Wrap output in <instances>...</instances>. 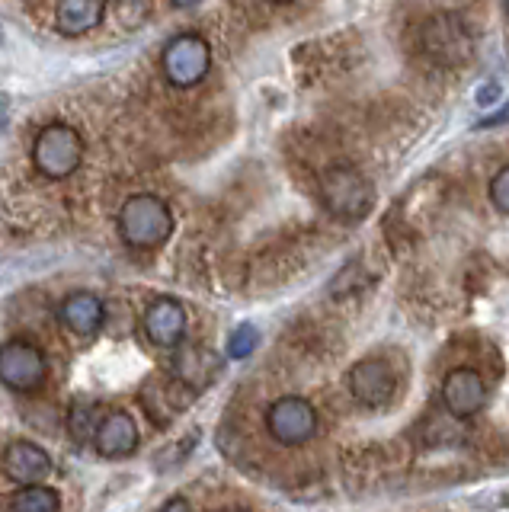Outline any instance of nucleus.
Returning a JSON list of instances; mask_svg holds the SVG:
<instances>
[{"label":"nucleus","mask_w":509,"mask_h":512,"mask_svg":"<svg viewBox=\"0 0 509 512\" xmlns=\"http://www.w3.org/2000/svg\"><path fill=\"white\" fill-rule=\"evenodd\" d=\"M119 234L135 250H154L170 240L173 234V212L161 196L138 192L129 196L119 212Z\"/></svg>","instance_id":"nucleus-1"},{"label":"nucleus","mask_w":509,"mask_h":512,"mask_svg":"<svg viewBox=\"0 0 509 512\" xmlns=\"http://www.w3.org/2000/svg\"><path fill=\"white\" fill-rule=\"evenodd\" d=\"M321 192L330 212L343 221H362L375 205V189L369 176L353 164H333L321 176Z\"/></svg>","instance_id":"nucleus-2"},{"label":"nucleus","mask_w":509,"mask_h":512,"mask_svg":"<svg viewBox=\"0 0 509 512\" xmlns=\"http://www.w3.org/2000/svg\"><path fill=\"white\" fill-rule=\"evenodd\" d=\"M84 160V138L65 122L45 125L33 141V164L45 180H68Z\"/></svg>","instance_id":"nucleus-3"},{"label":"nucleus","mask_w":509,"mask_h":512,"mask_svg":"<svg viewBox=\"0 0 509 512\" xmlns=\"http://www.w3.org/2000/svg\"><path fill=\"white\" fill-rule=\"evenodd\" d=\"M161 68L173 87H180V90L196 87L212 68V45L205 42L199 32H180V36H173L164 45Z\"/></svg>","instance_id":"nucleus-4"},{"label":"nucleus","mask_w":509,"mask_h":512,"mask_svg":"<svg viewBox=\"0 0 509 512\" xmlns=\"http://www.w3.org/2000/svg\"><path fill=\"white\" fill-rule=\"evenodd\" d=\"M420 45L436 64H449V68L471 58L474 48L465 20L455 13H436L433 20H426V26L420 29Z\"/></svg>","instance_id":"nucleus-5"},{"label":"nucleus","mask_w":509,"mask_h":512,"mask_svg":"<svg viewBox=\"0 0 509 512\" xmlns=\"http://www.w3.org/2000/svg\"><path fill=\"white\" fill-rule=\"evenodd\" d=\"M269 436L282 445H305L314 439L317 432V410L308 404L305 397H279L266 413Z\"/></svg>","instance_id":"nucleus-6"},{"label":"nucleus","mask_w":509,"mask_h":512,"mask_svg":"<svg viewBox=\"0 0 509 512\" xmlns=\"http://www.w3.org/2000/svg\"><path fill=\"white\" fill-rule=\"evenodd\" d=\"M0 381L17 394L36 391L45 381L42 349L29 340H7L4 349H0Z\"/></svg>","instance_id":"nucleus-7"},{"label":"nucleus","mask_w":509,"mask_h":512,"mask_svg":"<svg viewBox=\"0 0 509 512\" xmlns=\"http://www.w3.org/2000/svg\"><path fill=\"white\" fill-rule=\"evenodd\" d=\"M442 404L452 416H468L481 413L487 404V384L484 378L474 372V368H452L442 381Z\"/></svg>","instance_id":"nucleus-8"},{"label":"nucleus","mask_w":509,"mask_h":512,"mask_svg":"<svg viewBox=\"0 0 509 512\" xmlns=\"http://www.w3.org/2000/svg\"><path fill=\"white\" fill-rule=\"evenodd\" d=\"M397 391V378L391 365L378 359H362L349 372V394H353L362 407H385Z\"/></svg>","instance_id":"nucleus-9"},{"label":"nucleus","mask_w":509,"mask_h":512,"mask_svg":"<svg viewBox=\"0 0 509 512\" xmlns=\"http://www.w3.org/2000/svg\"><path fill=\"white\" fill-rule=\"evenodd\" d=\"M218 375H221V356H215L202 343H180L177 356H173V378H180L196 394H202Z\"/></svg>","instance_id":"nucleus-10"},{"label":"nucleus","mask_w":509,"mask_h":512,"mask_svg":"<svg viewBox=\"0 0 509 512\" xmlns=\"http://www.w3.org/2000/svg\"><path fill=\"white\" fill-rule=\"evenodd\" d=\"M49 471H52V458L42 445L29 439H17L4 448V474L10 480H17L20 487L39 484Z\"/></svg>","instance_id":"nucleus-11"},{"label":"nucleus","mask_w":509,"mask_h":512,"mask_svg":"<svg viewBox=\"0 0 509 512\" xmlns=\"http://www.w3.org/2000/svg\"><path fill=\"white\" fill-rule=\"evenodd\" d=\"M145 333L157 346H180L186 333V311L177 298H154L145 311Z\"/></svg>","instance_id":"nucleus-12"},{"label":"nucleus","mask_w":509,"mask_h":512,"mask_svg":"<svg viewBox=\"0 0 509 512\" xmlns=\"http://www.w3.org/2000/svg\"><path fill=\"white\" fill-rule=\"evenodd\" d=\"M196 397L199 394L189 388V384H183L180 378H170V381H151L145 388V394H141V404H145V410L164 426L170 416L186 410Z\"/></svg>","instance_id":"nucleus-13"},{"label":"nucleus","mask_w":509,"mask_h":512,"mask_svg":"<svg viewBox=\"0 0 509 512\" xmlns=\"http://www.w3.org/2000/svg\"><path fill=\"white\" fill-rule=\"evenodd\" d=\"M93 445H97V452L103 458H125L132 455L138 448V426L135 420L125 410H113L103 416V426L97 432V439H93Z\"/></svg>","instance_id":"nucleus-14"},{"label":"nucleus","mask_w":509,"mask_h":512,"mask_svg":"<svg viewBox=\"0 0 509 512\" xmlns=\"http://www.w3.org/2000/svg\"><path fill=\"white\" fill-rule=\"evenodd\" d=\"M58 317L74 336H93V333H100V327H103L106 308L93 292H74V295H68L65 301H61Z\"/></svg>","instance_id":"nucleus-15"},{"label":"nucleus","mask_w":509,"mask_h":512,"mask_svg":"<svg viewBox=\"0 0 509 512\" xmlns=\"http://www.w3.org/2000/svg\"><path fill=\"white\" fill-rule=\"evenodd\" d=\"M106 13V0H58L55 7V26L61 36H87L100 23Z\"/></svg>","instance_id":"nucleus-16"},{"label":"nucleus","mask_w":509,"mask_h":512,"mask_svg":"<svg viewBox=\"0 0 509 512\" xmlns=\"http://www.w3.org/2000/svg\"><path fill=\"white\" fill-rule=\"evenodd\" d=\"M10 512H61V500L52 487L29 484L10 496Z\"/></svg>","instance_id":"nucleus-17"},{"label":"nucleus","mask_w":509,"mask_h":512,"mask_svg":"<svg viewBox=\"0 0 509 512\" xmlns=\"http://www.w3.org/2000/svg\"><path fill=\"white\" fill-rule=\"evenodd\" d=\"M100 426H103V420L97 416V407L81 404L71 410V436L74 439H97Z\"/></svg>","instance_id":"nucleus-18"},{"label":"nucleus","mask_w":509,"mask_h":512,"mask_svg":"<svg viewBox=\"0 0 509 512\" xmlns=\"http://www.w3.org/2000/svg\"><path fill=\"white\" fill-rule=\"evenodd\" d=\"M260 343V333L253 324H241L228 340V359H247L253 349Z\"/></svg>","instance_id":"nucleus-19"},{"label":"nucleus","mask_w":509,"mask_h":512,"mask_svg":"<svg viewBox=\"0 0 509 512\" xmlns=\"http://www.w3.org/2000/svg\"><path fill=\"white\" fill-rule=\"evenodd\" d=\"M490 202L497 205L503 215H509V167H503L490 180Z\"/></svg>","instance_id":"nucleus-20"},{"label":"nucleus","mask_w":509,"mask_h":512,"mask_svg":"<svg viewBox=\"0 0 509 512\" xmlns=\"http://www.w3.org/2000/svg\"><path fill=\"white\" fill-rule=\"evenodd\" d=\"M503 122H509V103L500 106L497 112H493V116H487V119L477 122V128H493V125H503Z\"/></svg>","instance_id":"nucleus-21"},{"label":"nucleus","mask_w":509,"mask_h":512,"mask_svg":"<svg viewBox=\"0 0 509 512\" xmlns=\"http://www.w3.org/2000/svg\"><path fill=\"white\" fill-rule=\"evenodd\" d=\"M497 93H500V87H497V84H490L487 90L481 87V90H477V103H481V106H490L493 100H497Z\"/></svg>","instance_id":"nucleus-22"},{"label":"nucleus","mask_w":509,"mask_h":512,"mask_svg":"<svg viewBox=\"0 0 509 512\" xmlns=\"http://www.w3.org/2000/svg\"><path fill=\"white\" fill-rule=\"evenodd\" d=\"M161 512H193V509H189V503L183 500V496H173V500H167L164 503V509Z\"/></svg>","instance_id":"nucleus-23"},{"label":"nucleus","mask_w":509,"mask_h":512,"mask_svg":"<svg viewBox=\"0 0 509 512\" xmlns=\"http://www.w3.org/2000/svg\"><path fill=\"white\" fill-rule=\"evenodd\" d=\"M199 4V0H173V7H177V10H193Z\"/></svg>","instance_id":"nucleus-24"},{"label":"nucleus","mask_w":509,"mask_h":512,"mask_svg":"<svg viewBox=\"0 0 509 512\" xmlns=\"http://www.w3.org/2000/svg\"><path fill=\"white\" fill-rule=\"evenodd\" d=\"M269 4H295V0H269Z\"/></svg>","instance_id":"nucleus-25"},{"label":"nucleus","mask_w":509,"mask_h":512,"mask_svg":"<svg viewBox=\"0 0 509 512\" xmlns=\"http://www.w3.org/2000/svg\"><path fill=\"white\" fill-rule=\"evenodd\" d=\"M506 13H509V0H506Z\"/></svg>","instance_id":"nucleus-26"}]
</instances>
